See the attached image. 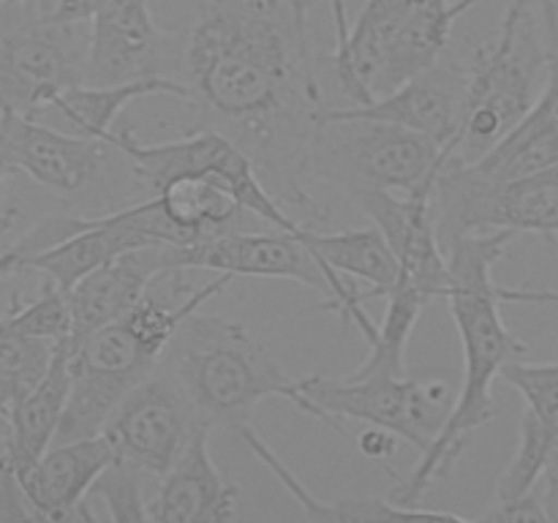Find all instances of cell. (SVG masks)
<instances>
[{"label": "cell", "mask_w": 558, "mask_h": 523, "mask_svg": "<svg viewBox=\"0 0 558 523\" xmlns=\"http://www.w3.org/2000/svg\"><path fill=\"white\" fill-rule=\"evenodd\" d=\"M441 245L458 234L532 232L558 238V167L515 180H490L472 163L447 161L434 191Z\"/></svg>", "instance_id": "8"}, {"label": "cell", "mask_w": 558, "mask_h": 523, "mask_svg": "<svg viewBox=\"0 0 558 523\" xmlns=\"http://www.w3.org/2000/svg\"><path fill=\"white\" fill-rule=\"evenodd\" d=\"M556 445V430L548 428L532 409H526L521 417V428H518L515 455L507 463L501 477L496 479V504H507V501H518L523 496L534 494L539 479H545Z\"/></svg>", "instance_id": "24"}, {"label": "cell", "mask_w": 558, "mask_h": 523, "mask_svg": "<svg viewBox=\"0 0 558 523\" xmlns=\"http://www.w3.org/2000/svg\"><path fill=\"white\" fill-rule=\"evenodd\" d=\"M512 238V229H494L458 234L445 245L450 265V292L445 300L463 343V381L445 428L420 455L417 469L390 494L398 504L417 507L430 485L450 479L469 436L496 417L490 385L510 360L523 357L526 352V343L512 336L501 319V300L490 278V270L505 256Z\"/></svg>", "instance_id": "2"}, {"label": "cell", "mask_w": 558, "mask_h": 523, "mask_svg": "<svg viewBox=\"0 0 558 523\" xmlns=\"http://www.w3.org/2000/svg\"><path fill=\"white\" fill-rule=\"evenodd\" d=\"M314 259L330 272L332 278H360L371 283V289L360 292V303L387 297L398 281V256L385 234L376 227L371 229H347V232H319V229L303 227L298 234Z\"/></svg>", "instance_id": "20"}, {"label": "cell", "mask_w": 558, "mask_h": 523, "mask_svg": "<svg viewBox=\"0 0 558 523\" xmlns=\"http://www.w3.org/2000/svg\"><path fill=\"white\" fill-rule=\"evenodd\" d=\"M452 147L381 120H319L305 172L347 194L363 188L414 191L441 172Z\"/></svg>", "instance_id": "5"}, {"label": "cell", "mask_w": 558, "mask_h": 523, "mask_svg": "<svg viewBox=\"0 0 558 523\" xmlns=\"http://www.w3.org/2000/svg\"><path fill=\"white\" fill-rule=\"evenodd\" d=\"M104 3L107 0H54L52 9L44 11V16L52 22H63V25H90Z\"/></svg>", "instance_id": "32"}, {"label": "cell", "mask_w": 558, "mask_h": 523, "mask_svg": "<svg viewBox=\"0 0 558 523\" xmlns=\"http://www.w3.org/2000/svg\"><path fill=\"white\" fill-rule=\"evenodd\" d=\"M357 447H360V452H363L365 458H371V461H376L379 466H385L387 472L392 474V477H398L396 469L387 463V458H390L392 452H396V447H398V436L396 434H390V430L371 425L368 430H363V434L357 436Z\"/></svg>", "instance_id": "31"}, {"label": "cell", "mask_w": 558, "mask_h": 523, "mask_svg": "<svg viewBox=\"0 0 558 523\" xmlns=\"http://www.w3.org/2000/svg\"><path fill=\"white\" fill-rule=\"evenodd\" d=\"M161 365L178 379L202 417L227 425L234 434L251 425L265 398H287L314 417L300 379H292L276 354L240 321L191 314L169 343Z\"/></svg>", "instance_id": "3"}, {"label": "cell", "mask_w": 558, "mask_h": 523, "mask_svg": "<svg viewBox=\"0 0 558 523\" xmlns=\"http://www.w3.org/2000/svg\"><path fill=\"white\" fill-rule=\"evenodd\" d=\"M463 104H466V69L439 60L428 71L409 80L407 85L374 98L371 104H354L349 109L325 107L316 114V123L319 120H381V123H396L430 136L441 147H452L456 153Z\"/></svg>", "instance_id": "13"}, {"label": "cell", "mask_w": 558, "mask_h": 523, "mask_svg": "<svg viewBox=\"0 0 558 523\" xmlns=\"http://www.w3.org/2000/svg\"><path fill=\"white\" fill-rule=\"evenodd\" d=\"M501 303H532V305H558V289H512L496 287Z\"/></svg>", "instance_id": "33"}, {"label": "cell", "mask_w": 558, "mask_h": 523, "mask_svg": "<svg viewBox=\"0 0 558 523\" xmlns=\"http://www.w3.org/2000/svg\"><path fill=\"white\" fill-rule=\"evenodd\" d=\"M142 477H145L142 469H136L134 463L114 458L112 466L96 479L90 496L104 499L109 518H112L114 523L150 521L147 504L145 499H142Z\"/></svg>", "instance_id": "28"}, {"label": "cell", "mask_w": 558, "mask_h": 523, "mask_svg": "<svg viewBox=\"0 0 558 523\" xmlns=\"http://www.w3.org/2000/svg\"><path fill=\"white\" fill-rule=\"evenodd\" d=\"M107 434L54 441L33 466L16 474L22 496L36 521H96L87 510L96 479L114 463Z\"/></svg>", "instance_id": "15"}, {"label": "cell", "mask_w": 558, "mask_h": 523, "mask_svg": "<svg viewBox=\"0 0 558 523\" xmlns=\"http://www.w3.org/2000/svg\"><path fill=\"white\" fill-rule=\"evenodd\" d=\"M147 96H174L191 98V87L172 76H145V80L118 82V85H82L65 87L52 98L49 109L60 114L71 125L74 134L93 136V139H112V123L125 107L136 98Z\"/></svg>", "instance_id": "21"}, {"label": "cell", "mask_w": 558, "mask_h": 523, "mask_svg": "<svg viewBox=\"0 0 558 523\" xmlns=\"http://www.w3.org/2000/svg\"><path fill=\"white\" fill-rule=\"evenodd\" d=\"M472 167L490 180L529 178L558 167V131L518 123Z\"/></svg>", "instance_id": "23"}, {"label": "cell", "mask_w": 558, "mask_h": 523, "mask_svg": "<svg viewBox=\"0 0 558 523\" xmlns=\"http://www.w3.org/2000/svg\"><path fill=\"white\" fill-rule=\"evenodd\" d=\"M172 41L156 25L147 0H107L90 20L87 76L90 85L163 76Z\"/></svg>", "instance_id": "14"}, {"label": "cell", "mask_w": 558, "mask_h": 523, "mask_svg": "<svg viewBox=\"0 0 558 523\" xmlns=\"http://www.w3.org/2000/svg\"><path fill=\"white\" fill-rule=\"evenodd\" d=\"M3 325L25 332V336L44 338V341H69L74 332L69 292L60 289L52 278L41 276V289L33 300H20L14 294L11 308L3 314Z\"/></svg>", "instance_id": "25"}, {"label": "cell", "mask_w": 558, "mask_h": 523, "mask_svg": "<svg viewBox=\"0 0 558 523\" xmlns=\"http://www.w3.org/2000/svg\"><path fill=\"white\" fill-rule=\"evenodd\" d=\"M210 419H202L189 445L161 477L147 515L156 523H229L238 515V485L227 483L210 455Z\"/></svg>", "instance_id": "16"}, {"label": "cell", "mask_w": 558, "mask_h": 523, "mask_svg": "<svg viewBox=\"0 0 558 523\" xmlns=\"http://www.w3.org/2000/svg\"><path fill=\"white\" fill-rule=\"evenodd\" d=\"M281 9L238 0H205L180 44L191 98L232 125L287 202L308 216V229L330 223L327 207L298 183L308 161L316 114L325 109L311 58L305 0Z\"/></svg>", "instance_id": "1"}, {"label": "cell", "mask_w": 558, "mask_h": 523, "mask_svg": "<svg viewBox=\"0 0 558 523\" xmlns=\"http://www.w3.org/2000/svg\"><path fill=\"white\" fill-rule=\"evenodd\" d=\"M69 341L58 343L52 365H49V370L44 374V379L38 381L33 390L22 392L20 398L11 401L5 463L14 469V474L33 466V463L54 445V436H58L60 419H63L65 403H69L71 392Z\"/></svg>", "instance_id": "19"}, {"label": "cell", "mask_w": 558, "mask_h": 523, "mask_svg": "<svg viewBox=\"0 0 558 523\" xmlns=\"http://www.w3.org/2000/svg\"><path fill=\"white\" fill-rule=\"evenodd\" d=\"M16 207L11 205V202H3L0 199V234L3 232H9L11 227H14V221H16Z\"/></svg>", "instance_id": "36"}, {"label": "cell", "mask_w": 558, "mask_h": 523, "mask_svg": "<svg viewBox=\"0 0 558 523\" xmlns=\"http://www.w3.org/2000/svg\"><path fill=\"white\" fill-rule=\"evenodd\" d=\"M456 20L452 0H423L403 22L398 36L392 38L379 76H376L374 96H387V93L398 90L409 80L439 63L447 44H450Z\"/></svg>", "instance_id": "22"}, {"label": "cell", "mask_w": 558, "mask_h": 523, "mask_svg": "<svg viewBox=\"0 0 558 523\" xmlns=\"http://www.w3.org/2000/svg\"><path fill=\"white\" fill-rule=\"evenodd\" d=\"M477 3H483V0H452V11H456V16H461V14H466V11L472 9V5H477Z\"/></svg>", "instance_id": "37"}, {"label": "cell", "mask_w": 558, "mask_h": 523, "mask_svg": "<svg viewBox=\"0 0 558 523\" xmlns=\"http://www.w3.org/2000/svg\"><path fill=\"white\" fill-rule=\"evenodd\" d=\"M14 401L11 387L0 385V469L5 466V450H9V406Z\"/></svg>", "instance_id": "34"}, {"label": "cell", "mask_w": 558, "mask_h": 523, "mask_svg": "<svg viewBox=\"0 0 558 523\" xmlns=\"http://www.w3.org/2000/svg\"><path fill=\"white\" fill-rule=\"evenodd\" d=\"M202 419L205 417L196 412L178 379L163 370L147 376L123 398L104 434L109 436L120 461L134 463L145 474L163 477Z\"/></svg>", "instance_id": "11"}, {"label": "cell", "mask_w": 558, "mask_h": 523, "mask_svg": "<svg viewBox=\"0 0 558 523\" xmlns=\"http://www.w3.org/2000/svg\"><path fill=\"white\" fill-rule=\"evenodd\" d=\"M104 139L63 134L36 123L33 114L0 112V169L25 174L52 194H76L101 172L107 161Z\"/></svg>", "instance_id": "12"}, {"label": "cell", "mask_w": 558, "mask_h": 523, "mask_svg": "<svg viewBox=\"0 0 558 523\" xmlns=\"http://www.w3.org/2000/svg\"><path fill=\"white\" fill-rule=\"evenodd\" d=\"M58 343L25 336L0 321V385L11 387L14 398L33 390L49 370Z\"/></svg>", "instance_id": "26"}, {"label": "cell", "mask_w": 558, "mask_h": 523, "mask_svg": "<svg viewBox=\"0 0 558 523\" xmlns=\"http://www.w3.org/2000/svg\"><path fill=\"white\" fill-rule=\"evenodd\" d=\"M25 5V22L0 33V112L36 118L58 93L85 82L90 27L52 22L31 0Z\"/></svg>", "instance_id": "10"}, {"label": "cell", "mask_w": 558, "mask_h": 523, "mask_svg": "<svg viewBox=\"0 0 558 523\" xmlns=\"http://www.w3.org/2000/svg\"><path fill=\"white\" fill-rule=\"evenodd\" d=\"M463 69L466 104L452 161L474 163L526 118L548 71V38L534 20L532 0H512L499 33L480 44Z\"/></svg>", "instance_id": "4"}, {"label": "cell", "mask_w": 558, "mask_h": 523, "mask_svg": "<svg viewBox=\"0 0 558 523\" xmlns=\"http://www.w3.org/2000/svg\"><path fill=\"white\" fill-rule=\"evenodd\" d=\"M142 245L161 243H156L145 229H140L134 216V205H131L125 210L93 218L90 227L71 234L63 243L27 256L22 262V272H41V276L52 278L60 289L71 292L93 270L104 267L107 262L118 259L125 251L142 248Z\"/></svg>", "instance_id": "18"}, {"label": "cell", "mask_w": 558, "mask_h": 523, "mask_svg": "<svg viewBox=\"0 0 558 523\" xmlns=\"http://www.w3.org/2000/svg\"><path fill=\"white\" fill-rule=\"evenodd\" d=\"M545 507V515H548V523H558V479L545 477V488L539 494Z\"/></svg>", "instance_id": "35"}, {"label": "cell", "mask_w": 558, "mask_h": 523, "mask_svg": "<svg viewBox=\"0 0 558 523\" xmlns=\"http://www.w3.org/2000/svg\"><path fill=\"white\" fill-rule=\"evenodd\" d=\"M477 521H494V523H548L545 507L539 494H529L518 501H507V504H490Z\"/></svg>", "instance_id": "29"}, {"label": "cell", "mask_w": 558, "mask_h": 523, "mask_svg": "<svg viewBox=\"0 0 558 523\" xmlns=\"http://www.w3.org/2000/svg\"><path fill=\"white\" fill-rule=\"evenodd\" d=\"M163 270H169L167 245H142L82 278L69 292L74 316L71 343L123 319Z\"/></svg>", "instance_id": "17"}, {"label": "cell", "mask_w": 558, "mask_h": 523, "mask_svg": "<svg viewBox=\"0 0 558 523\" xmlns=\"http://www.w3.org/2000/svg\"><path fill=\"white\" fill-rule=\"evenodd\" d=\"M300 390L314 406V417L347 436L341 419L376 425L423 455L452 412L450 381L441 376H305Z\"/></svg>", "instance_id": "6"}, {"label": "cell", "mask_w": 558, "mask_h": 523, "mask_svg": "<svg viewBox=\"0 0 558 523\" xmlns=\"http://www.w3.org/2000/svg\"><path fill=\"white\" fill-rule=\"evenodd\" d=\"M112 147L129 158L134 178L153 194H158L172 180L205 178L221 185L251 216L270 223L272 229L292 234L303 232V223L287 216L276 196H270V191L265 188L256 174L254 158L221 131H199L183 139L145 145L136 139L134 131L125 129L112 134Z\"/></svg>", "instance_id": "7"}, {"label": "cell", "mask_w": 558, "mask_h": 523, "mask_svg": "<svg viewBox=\"0 0 558 523\" xmlns=\"http://www.w3.org/2000/svg\"><path fill=\"white\" fill-rule=\"evenodd\" d=\"M16 3H25V0H0V9H3V5H16Z\"/></svg>", "instance_id": "39"}, {"label": "cell", "mask_w": 558, "mask_h": 523, "mask_svg": "<svg viewBox=\"0 0 558 523\" xmlns=\"http://www.w3.org/2000/svg\"><path fill=\"white\" fill-rule=\"evenodd\" d=\"M499 376L521 392L526 409H532L548 428L558 434V363L510 360Z\"/></svg>", "instance_id": "27"}, {"label": "cell", "mask_w": 558, "mask_h": 523, "mask_svg": "<svg viewBox=\"0 0 558 523\" xmlns=\"http://www.w3.org/2000/svg\"><path fill=\"white\" fill-rule=\"evenodd\" d=\"M545 477H556L558 479V445L554 447V455H550V463H548V472H545Z\"/></svg>", "instance_id": "38"}, {"label": "cell", "mask_w": 558, "mask_h": 523, "mask_svg": "<svg viewBox=\"0 0 558 523\" xmlns=\"http://www.w3.org/2000/svg\"><path fill=\"white\" fill-rule=\"evenodd\" d=\"M0 521H36L9 463L0 469Z\"/></svg>", "instance_id": "30"}, {"label": "cell", "mask_w": 558, "mask_h": 523, "mask_svg": "<svg viewBox=\"0 0 558 523\" xmlns=\"http://www.w3.org/2000/svg\"><path fill=\"white\" fill-rule=\"evenodd\" d=\"M161 360L123 319L71 343V392L54 441L104 434L114 409L156 374Z\"/></svg>", "instance_id": "9"}]
</instances>
